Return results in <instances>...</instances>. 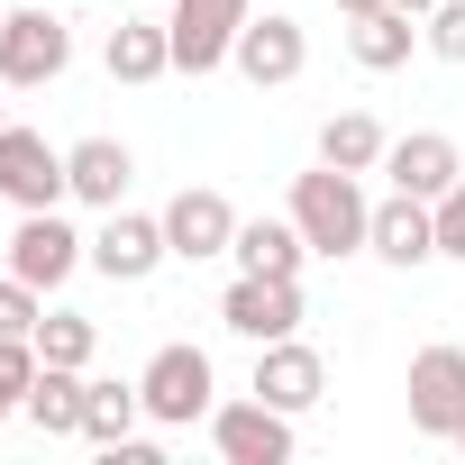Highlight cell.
Listing matches in <instances>:
<instances>
[{"instance_id": "7402d4cb", "label": "cell", "mask_w": 465, "mask_h": 465, "mask_svg": "<svg viewBox=\"0 0 465 465\" xmlns=\"http://www.w3.org/2000/svg\"><path fill=\"white\" fill-rule=\"evenodd\" d=\"M383 119L374 110H338V119H320V164H338V173H383Z\"/></svg>"}, {"instance_id": "83f0119b", "label": "cell", "mask_w": 465, "mask_h": 465, "mask_svg": "<svg viewBox=\"0 0 465 465\" xmlns=\"http://www.w3.org/2000/svg\"><path fill=\"white\" fill-rule=\"evenodd\" d=\"M338 10H347V19H365V10H383V0H338Z\"/></svg>"}, {"instance_id": "f1b7e54d", "label": "cell", "mask_w": 465, "mask_h": 465, "mask_svg": "<svg viewBox=\"0 0 465 465\" xmlns=\"http://www.w3.org/2000/svg\"><path fill=\"white\" fill-rule=\"evenodd\" d=\"M401 10H420V19H429V10H438V0H401Z\"/></svg>"}, {"instance_id": "e0dca14e", "label": "cell", "mask_w": 465, "mask_h": 465, "mask_svg": "<svg viewBox=\"0 0 465 465\" xmlns=\"http://www.w3.org/2000/svg\"><path fill=\"white\" fill-rule=\"evenodd\" d=\"M411 46H420V10H401V0H383V10L347 19V55H356L365 74H401Z\"/></svg>"}, {"instance_id": "d6986e66", "label": "cell", "mask_w": 465, "mask_h": 465, "mask_svg": "<svg viewBox=\"0 0 465 465\" xmlns=\"http://www.w3.org/2000/svg\"><path fill=\"white\" fill-rule=\"evenodd\" d=\"M101 64H110V83H164V74H173V37H164V19H119L110 46H101Z\"/></svg>"}, {"instance_id": "9c48e42d", "label": "cell", "mask_w": 465, "mask_h": 465, "mask_svg": "<svg viewBox=\"0 0 465 465\" xmlns=\"http://www.w3.org/2000/svg\"><path fill=\"white\" fill-rule=\"evenodd\" d=\"M228 64H238L256 92H283V83H302V64H311V28H302L292 10H265V19H247V28H238Z\"/></svg>"}, {"instance_id": "7c38bea8", "label": "cell", "mask_w": 465, "mask_h": 465, "mask_svg": "<svg viewBox=\"0 0 465 465\" xmlns=\"http://www.w3.org/2000/svg\"><path fill=\"white\" fill-rule=\"evenodd\" d=\"M164 238H173L183 265H210V256H228V238H238V210H228L219 183H183L164 201Z\"/></svg>"}, {"instance_id": "277c9868", "label": "cell", "mask_w": 465, "mask_h": 465, "mask_svg": "<svg viewBox=\"0 0 465 465\" xmlns=\"http://www.w3.org/2000/svg\"><path fill=\"white\" fill-rule=\"evenodd\" d=\"M311 302H302V274H238L219 292V329H238L247 347H274V338H302Z\"/></svg>"}, {"instance_id": "2e32d148", "label": "cell", "mask_w": 465, "mask_h": 465, "mask_svg": "<svg viewBox=\"0 0 465 465\" xmlns=\"http://www.w3.org/2000/svg\"><path fill=\"white\" fill-rule=\"evenodd\" d=\"M128 183H137V155H128L119 137H74V146H64V192H74L83 210H119Z\"/></svg>"}, {"instance_id": "4dcf8cb0", "label": "cell", "mask_w": 465, "mask_h": 465, "mask_svg": "<svg viewBox=\"0 0 465 465\" xmlns=\"http://www.w3.org/2000/svg\"><path fill=\"white\" fill-rule=\"evenodd\" d=\"M456 447H465V429H456Z\"/></svg>"}, {"instance_id": "484cf974", "label": "cell", "mask_w": 465, "mask_h": 465, "mask_svg": "<svg viewBox=\"0 0 465 465\" xmlns=\"http://www.w3.org/2000/svg\"><path fill=\"white\" fill-rule=\"evenodd\" d=\"M420 46H429L438 64H465V0H438V10L420 19Z\"/></svg>"}, {"instance_id": "52a82bcc", "label": "cell", "mask_w": 465, "mask_h": 465, "mask_svg": "<svg viewBox=\"0 0 465 465\" xmlns=\"http://www.w3.org/2000/svg\"><path fill=\"white\" fill-rule=\"evenodd\" d=\"M155 265H173V238H164V210H101V228H92V274H110V283H146Z\"/></svg>"}, {"instance_id": "cb8c5ba5", "label": "cell", "mask_w": 465, "mask_h": 465, "mask_svg": "<svg viewBox=\"0 0 465 465\" xmlns=\"http://www.w3.org/2000/svg\"><path fill=\"white\" fill-rule=\"evenodd\" d=\"M37 338H0V420H19V401H28V383H37Z\"/></svg>"}, {"instance_id": "7a4b0ae2", "label": "cell", "mask_w": 465, "mask_h": 465, "mask_svg": "<svg viewBox=\"0 0 465 465\" xmlns=\"http://www.w3.org/2000/svg\"><path fill=\"white\" fill-rule=\"evenodd\" d=\"M137 392H146V420H155V429H192V420H210V411H219V365H210V347L173 338V347H155V356H146Z\"/></svg>"}, {"instance_id": "603a6c76", "label": "cell", "mask_w": 465, "mask_h": 465, "mask_svg": "<svg viewBox=\"0 0 465 465\" xmlns=\"http://www.w3.org/2000/svg\"><path fill=\"white\" fill-rule=\"evenodd\" d=\"M37 356H46V365H92V356H101V320L46 311V320H37Z\"/></svg>"}, {"instance_id": "30bf717a", "label": "cell", "mask_w": 465, "mask_h": 465, "mask_svg": "<svg viewBox=\"0 0 465 465\" xmlns=\"http://www.w3.org/2000/svg\"><path fill=\"white\" fill-rule=\"evenodd\" d=\"M411 429L456 447V429H465V347H420L411 356Z\"/></svg>"}, {"instance_id": "ac0fdd59", "label": "cell", "mask_w": 465, "mask_h": 465, "mask_svg": "<svg viewBox=\"0 0 465 465\" xmlns=\"http://www.w3.org/2000/svg\"><path fill=\"white\" fill-rule=\"evenodd\" d=\"M228 256H238V274H302L311 265V238L302 219H238V238H228Z\"/></svg>"}, {"instance_id": "8992f818", "label": "cell", "mask_w": 465, "mask_h": 465, "mask_svg": "<svg viewBox=\"0 0 465 465\" xmlns=\"http://www.w3.org/2000/svg\"><path fill=\"white\" fill-rule=\"evenodd\" d=\"M74 265H92V238L64 219V210H19V228H10V274L19 283H37V292H55V283H74Z\"/></svg>"}, {"instance_id": "d4e9b609", "label": "cell", "mask_w": 465, "mask_h": 465, "mask_svg": "<svg viewBox=\"0 0 465 465\" xmlns=\"http://www.w3.org/2000/svg\"><path fill=\"white\" fill-rule=\"evenodd\" d=\"M37 320H46V292L19 283V274H0V338H37Z\"/></svg>"}, {"instance_id": "f546056e", "label": "cell", "mask_w": 465, "mask_h": 465, "mask_svg": "<svg viewBox=\"0 0 465 465\" xmlns=\"http://www.w3.org/2000/svg\"><path fill=\"white\" fill-rule=\"evenodd\" d=\"M0 92H10V83H0ZM0 119H10V101H0Z\"/></svg>"}, {"instance_id": "5b68a950", "label": "cell", "mask_w": 465, "mask_h": 465, "mask_svg": "<svg viewBox=\"0 0 465 465\" xmlns=\"http://www.w3.org/2000/svg\"><path fill=\"white\" fill-rule=\"evenodd\" d=\"M247 19H256V0H164V37H173V74H219Z\"/></svg>"}, {"instance_id": "3957f363", "label": "cell", "mask_w": 465, "mask_h": 465, "mask_svg": "<svg viewBox=\"0 0 465 465\" xmlns=\"http://www.w3.org/2000/svg\"><path fill=\"white\" fill-rule=\"evenodd\" d=\"M74 64V28L55 10H0V83L10 92H46Z\"/></svg>"}, {"instance_id": "4316f807", "label": "cell", "mask_w": 465, "mask_h": 465, "mask_svg": "<svg viewBox=\"0 0 465 465\" xmlns=\"http://www.w3.org/2000/svg\"><path fill=\"white\" fill-rule=\"evenodd\" d=\"M429 210H438V256H447V265H465V183H456V192H438Z\"/></svg>"}, {"instance_id": "6da1fadb", "label": "cell", "mask_w": 465, "mask_h": 465, "mask_svg": "<svg viewBox=\"0 0 465 465\" xmlns=\"http://www.w3.org/2000/svg\"><path fill=\"white\" fill-rule=\"evenodd\" d=\"M283 210L302 219L311 256H365V238H374L365 173H338V164H311V173H292V201H283Z\"/></svg>"}, {"instance_id": "8fae6325", "label": "cell", "mask_w": 465, "mask_h": 465, "mask_svg": "<svg viewBox=\"0 0 465 465\" xmlns=\"http://www.w3.org/2000/svg\"><path fill=\"white\" fill-rule=\"evenodd\" d=\"M210 447L228 456V465H283L292 456V411H274V401H219L210 411Z\"/></svg>"}, {"instance_id": "ffe728a7", "label": "cell", "mask_w": 465, "mask_h": 465, "mask_svg": "<svg viewBox=\"0 0 465 465\" xmlns=\"http://www.w3.org/2000/svg\"><path fill=\"white\" fill-rule=\"evenodd\" d=\"M19 420H28V429H46V438H83V365H37V383H28Z\"/></svg>"}, {"instance_id": "44dd1931", "label": "cell", "mask_w": 465, "mask_h": 465, "mask_svg": "<svg viewBox=\"0 0 465 465\" xmlns=\"http://www.w3.org/2000/svg\"><path fill=\"white\" fill-rule=\"evenodd\" d=\"M146 420V392L137 383H110V374H83V438L92 447H128Z\"/></svg>"}, {"instance_id": "ba28073f", "label": "cell", "mask_w": 465, "mask_h": 465, "mask_svg": "<svg viewBox=\"0 0 465 465\" xmlns=\"http://www.w3.org/2000/svg\"><path fill=\"white\" fill-rule=\"evenodd\" d=\"M0 201L10 210H64V146H46L37 128L0 119Z\"/></svg>"}, {"instance_id": "5bb4252c", "label": "cell", "mask_w": 465, "mask_h": 465, "mask_svg": "<svg viewBox=\"0 0 465 465\" xmlns=\"http://www.w3.org/2000/svg\"><path fill=\"white\" fill-rule=\"evenodd\" d=\"M365 256H383L392 274L429 265V256H438V210H429L420 192H383V201H374V238H365Z\"/></svg>"}, {"instance_id": "4fadbf2b", "label": "cell", "mask_w": 465, "mask_h": 465, "mask_svg": "<svg viewBox=\"0 0 465 465\" xmlns=\"http://www.w3.org/2000/svg\"><path fill=\"white\" fill-rule=\"evenodd\" d=\"M247 392L302 420V411H320L329 365H320V347H311V338H274V347H256V383H247Z\"/></svg>"}, {"instance_id": "9a60e30c", "label": "cell", "mask_w": 465, "mask_h": 465, "mask_svg": "<svg viewBox=\"0 0 465 465\" xmlns=\"http://www.w3.org/2000/svg\"><path fill=\"white\" fill-rule=\"evenodd\" d=\"M383 173H392V192L438 201V192H456V183H465V155H456V137H447V128H411V137H392V146H383Z\"/></svg>"}]
</instances>
